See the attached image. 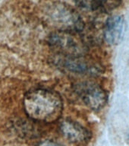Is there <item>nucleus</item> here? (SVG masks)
<instances>
[{"instance_id":"f257e3e1","label":"nucleus","mask_w":129,"mask_h":146,"mask_svg":"<svg viewBox=\"0 0 129 146\" xmlns=\"http://www.w3.org/2000/svg\"><path fill=\"white\" fill-rule=\"evenodd\" d=\"M23 105L30 119L45 123H52L59 119L63 110L60 94L47 88L28 91L24 97Z\"/></svg>"},{"instance_id":"f03ea898","label":"nucleus","mask_w":129,"mask_h":146,"mask_svg":"<svg viewBox=\"0 0 129 146\" xmlns=\"http://www.w3.org/2000/svg\"><path fill=\"white\" fill-rule=\"evenodd\" d=\"M78 33L56 31L48 37V43L56 55L62 56H83L86 52V45Z\"/></svg>"},{"instance_id":"7ed1b4c3","label":"nucleus","mask_w":129,"mask_h":146,"mask_svg":"<svg viewBox=\"0 0 129 146\" xmlns=\"http://www.w3.org/2000/svg\"><path fill=\"white\" fill-rule=\"evenodd\" d=\"M49 17L57 31L80 33L84 30V23L81 16L67 5H54L50 9Z\"/></svg>"},{"instance_id":"20e7f679","label":"nucleus","mask_w":129,"mask_h":146,"mask_svg":"<svg viewBox=\"0 0 129 146\" xmlns=\"http://www.w3.org/2000/svg\"><path fill=\"white\" fill-rule=\"evenodd\" d=\"M74 91L87 107L93 110L102 109L107 103V94L102 87L92 82H81L74 85Z\"/></svg>"},{"instance_id":"39448f33","label":"nucleus","mask_w":129,"mask_h":146,"mask_svg":"<svg viewBox=\"0 0 129 146\" xmlns=\"http://www.w3.org/2000/svg\"><path fill=\"white\" fill-rule=\"evenodd\" d=\"M53 61L59 68L77 74L95 75L100 71L99 66L90 63L83 59V56H62L56 55Z\"/></svg>"},{"instance_id":"423d86ee","label":"nucleus","mask_w":129,"mask_h":146,"mask_svg":"<svg viewBox=\"0 0 129 146\" xmlns=\"http://www.w3.org/2000/svg\"><path fill=\"white\" fill-rule=\"evenodd\" d=\"M59 129L61 134L73 144H85L91 138V133L88 129L70 119H65L60 122Z\"/></svg>"},{"instance_id":"0eeeda50","label":"nucleus","mask_w":129,"mask_h":146,"mask_svg":"<svg viewBox=\"0 0 129 146\" xmlns=\"http://www.w3.org/2000/svg\"><path fill=\"white\" fill-rule=\"evenodd\" d=\"M125 33V21L122 16L109 17L103 26V38L110 45H116L122 40Z\"/></svg>"},{"instance_id":"6e6552de","label":"nucleus","mask_w":129,"mask_h":146,"mask_svg":"<svg viewBox=\"0 0 129 146\" xmlns=\"http://www.w3.org/2000/svg\"><path fill=\"white\" fill-rule=\"evenodd\" d=\"M75 5L81 9L91 11L110 12L117 9L122 0H74Z\"/></svg>"},{"instance_id":"1a4fd4ad","label":"nucleus","mask_w":129,"mask_h":146,"mask_svg":"<svg viewBox=\"0 0 129 146\" xmlns=\"http://www.w3.org/2000/svg\"><path fill=\"white\" fill-rule=\"evenodd\" d=\"M37 146H63V145H62L61 144L58 143V142H56V141L47 140V141L41 142V143L39 144Z\"/></svg>"}]
</instances>
